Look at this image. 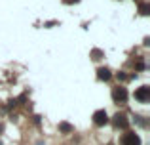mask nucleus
<instances>
[{
    "label": "nucleus",
    "instance_id": "obj_1",
    "mask_svg": "<svg viewBox=\"0 0 150 145\" xmlns=\"http://www.w3.org/2000/svg\"><path fill=\"white\" fill-rule=\"evenodd\" d=\"M127 90L125 88H122V86H118V88H114L112 90V99L116 101V103H125L127 101Z\"/></svg>",
    "mask_w": 150,
    "mask_h": 145
},
{
    "label": "nucleus",
    "instance_id": "obj_2",
    "mask_svg": "<svg viewBox=\"0 0 150 145\" xmlns=\"http://www.w3.org/2000/svg\"><path fill=\"white\" fill-rule=\"evenodd\" d=\"M93 124H95V126H105V124H108V115H106L105 109H99V111L93 113Z\"/></svg>",
    "mask_w": 150,
    "mask_h": 145
},
{
    "label": "nucleus",
    "instance_id": "obj_3",
    "mask_svg": "<svg viewBox=\"0 0 150 145\" xmlns=\"http://www.w3.org/2000/svg\"><path fill=\"white\" fill-rule=\"evenodd\" d=\"M135 99L141 101V103H146L150 99V88L148 86H141V88L135 90Z\"/></svg>",
    "mask_w": 150,
    "mask_h": 145
},
{
    "label": "nucleus",
    "instance_id": "obj_4",
    "mask_svg": "<svg viewBox=\"0 0 150 145\" xmlns=\"http://www.w3.org/2000/svg\"><path fill=\"white\" fill-rule=\"evenodd\" d=\"M122 145H141L139 134H135V132H127V134H124V138H122Z\"/></svg>",
    "mask_w": 150,
    "mask_h": 145
},
{
    "label": "nucleus",
    "instance_id": "obj_5",
    "mask_svg": "<svg viewBox=\"0 0 150 145\" xmlns=\"http://www.w3.org/2000/svg\"><path fill=\"white\" fill-rule=\"evenodd\" d=\"M127 124H129V120H127L125 115H120V113H118V115L114 116V126L116 128H122V130H124V128H127Z\"/></svg>",
    "mask_w": 150,
    "mask_h": 145
},
{
    "label": "nucleus",
    "instance_id": "obj_6",
    "mask_svg": "<svg viewBox=\"0 0 150 145\" xmlns=\"http://www.w3.org/2000/svg\"><path fill=\"white\" fill-rule=\"evenodd\" d=\"M97 78L106 82V80L112 78V73H110V69H106V67H99V69H97Z\"/></svg>",
    "mask_w": 150,
    "mask_h": 145
},
{
    "label": "nucleus",
    "instance_id": "obj_7",
    "mask_svg": "<svg viewBox=\"0 0 150 145\" xmlns=\"http://www.w3.org/2000/svg\"><path fill=\"white\" fill-rule=\"evenodd\" d=\"M59 130H61V132H65V134H69V132H72L74 128L70 126L69 122H61V124H59Z\"/></svg>",
    "mask_w": 150,
    "mask_h": 145
},
{
    "label": "nucleus",
    "instance_id": "obj_8",
    "mask_svg": "<svg viewBox=\"0 0 150 145\" xmlns=\"http://www.w3.org/2000/svg\"><path fill=\"white\" fill-rule=\"evenodd\" d=\"M139 14L141 15H148L150 14V4H141L139 6Z\"/></svg>",
    "mask_w": 150,
    "mask_h": 145
},
{
    "label": "nucleus",
    "instance_id": "obj_9",
    "mask_svg": "<svg viewBox=\"0 0 150 145\" xmlns=\"http://www.w3.org/2000/svg\"><path fill=\"white\" fill-rule=\"evenodd\" d=\"M103 56H105V54H103L101 50H93V52H91V57H93V59H95V61H97V59H101Z\"/></svg>",
    "mask_w": 150,
    "mask_h": 145
},
{
    "label": "nucleus",
    "instance_id": "obj_10",
    "mask_svg": "<svg viewBox=\"0 0 150 145\" xmlns=\"http://www.w3.org/2000/svg\"><path fill=\"white\" fill-rule=\"evenodd\" d=\"M137 69H139V71H143V69H144V61H143V59L137 61Z\"/></svg>",
    "mask_w": 150,
    "mask_h": 145
},
{
    "label": "nucleus",
    "instance_id": "obj_11",
    "mask_svg": "<svg viewBox=\"0 0 150 145\" xmlns=\"http://www.w3.org/2000/svg\"><path fill=\"white\" fill-rule=\"evenodd\" d=\"M118 80H127V74H124V73H118Z\"/></svg>",
    "mask_w": 150,
    "mask_h": 145
},
{
    "label": "nucleus",
    "instance_id": "obj_12",
    "mask_svg": "<svg viewBox=\"0 0 150 145\" xmlns=\"http://www.w3.org/2000/svg\"><path fill=\"white\" fill-rule=\"evenodd\" d=\"M67 4H76V2H80V0H65Z\"/></svg>",
    "mask_w": 150,
    "mask_h": 145
},
{
    "label": "nucleus",
    "instance_id": "obj_13",
    "mask_svg": "<svg viewBox=\"0 0 150 145\" xmlns=\"http://www.w3.org/2000/svg\"><path fill=\"white\" fill-rule=\"evenodd\" d=\"M2 130H4V126H2V124H0V132H2Z\"/></svg>",
    "mask_w": 150,
    "mask_h": 145
},
{
    "label": "nucleus",
    "instance_id": "obj_14",
    "mask_svg": "<svg viewBox=\"0 0 150 145\" xmlns=\"http://www.w3.org/2000/svg\"><path fill=\"white\" fill-rule=\"evenodd\" d=\"M108 145H112V143H108Z\"/></svg>",
    "mask_w": 150,
    "mask_h": 145
}]
</instances>
